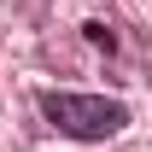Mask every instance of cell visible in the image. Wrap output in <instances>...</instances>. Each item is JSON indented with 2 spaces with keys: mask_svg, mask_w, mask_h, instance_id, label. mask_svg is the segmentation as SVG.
<instances>
[{
  "mask_svg": "<svg viewBox=\"0 0 152 152\" xmlns=\"http://www.w3.org/2000/svg\"><path fill=\"white\" fill-rule=\"evenodd\" d=\"M41 117L58 134H76V140H111L129 123V105L99 99V94H41Z\"/></svg>",
  "mask_w": 152,
  "mask_h": 152,
  "instance_id": "cell-1",
  "label": "cell"
}]
</instances>
